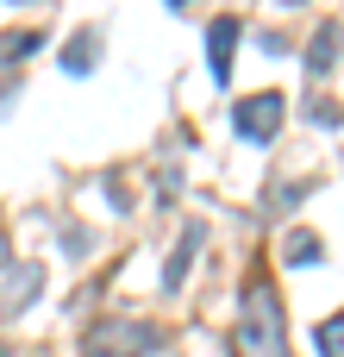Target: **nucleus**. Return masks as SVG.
<instances>
[{
	"instance_id": "obj_1",
	"label": "nucleus",
	"mask_w": 344,
	"mask_h": 357,
	"mask_svg": "<svg viewBox=\"0 0 344 357\" xmlns=\"http://www.w3.org/2000/svg\"><path fill=\"white\" fill-rule=\"evenodd\" d=\"M238 357H288V326H282V301L269 282L244 289V314H238Z\"/></svg>"
},
{
	"instance_id": "obj_2",
	"label": "nucleus",
	"mask_w": 344,
	"mask_h": 357,
	"mask_svg": "<svg viewBox=\"0 0 344 357\" xmlns=\"http://www.w3.org/2000/svg\"><path fill=\"white\" fill-rule=\"evenodd\" d=\"M157 345H163V333H157L150 320H125V314H113V320H94V326H88L81 357H150Z\"/></svg>"
},
{
	"instance_id": "obj_3",
	"label": "nucleus",
	"mask_w": 344,
	"mask_h": 357,
	"mask_svg": "<svg viewBox=\"0 0 344 357\" xmlns=\"http://www.w3.org/2000/svg\"><path fill=\"white\" fill-rule=\"evenodd\" d=\"M282 113H288V100H282L276 88H263V94H244V100L232 107V126H238L244 144H269V138L282 132Z\"/></svg>"
},
{
	"instance_id": "obj_4",
	"label": "nucleus",
	"mask_w": 344,
	"mask_h": 357,
	"mask_svg": "<svg viewBox=\"0 0 344 357\" xmlns=\"http://www.w3.org/2000/svg\"><path fill=\"white\" fill-rule=\"evenodd\" d=\"M38 289H44V264H19V270H6V276H0V320L25 314V307L38 301Z\"/></svg>"
},
{
	"instance_id": "obj_5",
	"label": "nucleus",
	"mask_w": 344,
	"mask_h": 357,
	"mask_svg": "<svg viewBox=\"0 0 344 357\" xmlns=\"http://www.w3.org/2000/svg\"><path fill=\"white\" fill-rule=\"evenodd\" d=\"M207 245V226L194 220V226H182V245L169 251V264H163V295H175L182 282H188V270H194V251Z\"/></svg>"
},
{
	"instance_id": "obj_6",
	"label": "nucleus",
	"mask_w": 344,
	"mask_h": 357,
	"mask_svg": "<svg viewBox=\"0 0 344 357\" xmlns=\"http://www.w3.org/2000/svg\"><path fill=\"white\" fill-rule=\"evenodd\" d=\"M232 44H238V19H213L207 25V69H213V82H232Z\"/></svg>"
},
{
	"instance_id": "obj_7",
	"label": "nucleus",
	"mask_w": 344,
	"mask_h": 357,
	"mask_svg": "<svg viewBox=\"0 0 344 357\" xmlns=\"http://www.w3.org/2000/svg\"><path fill=\"white\" fill-rule=\"evenodd\" d=\"M94 56H100V31H94V25H88V31H75V38L63 44V69H69V75H88V69H94Z\"/></svg>"
},
{
	"instance_id": "obj_8",
	"label": "nucleus",
	"mask_w": 344,
	"mask_h": 357,
	"mask_svg": "<svg viewBox=\"0 0 344 357\" xmlns=\"http://www.w3.org/2000/svg\"><path fill=\"white\" fill-rule=\"evenodd\" d=\"M326 257V245H320V232H307V226H295L288 232V245H282V264H295V270H307V264H320Z\"/></svg>"
},
{
	"instance_id": "obj_9",
	"label": "nucleus",
	"mask_w": 344,
	"mask_h": 357,
	"mask_svg": "<svg viewBox=\"0 0 344 357\" xmlns=\"http://www.w3.org/2000/svg\"><path fill=\"white\" fill-rule=\"evenodd\" d=\"M332 63H338V25L326 19V25H320V38L307 44V69H313V75H326Z\"/></svg>"
},
{
	"instance_id": "obj_10",
	"label": "nucleus",
	"mask_w": 344,
	"mask_h": 357,
	"mask_svg": "<svg viewBox=\"0 0 344 357\" xmlns=\"http://www.w3.org/2000/svg\"><path fill=\"white\" fill-rule=\"evenodd\" d=\"M313 345H320V357H344V314H332V320L313 326Z\"/></svg>"
},
{
	"instance_id": "obj_11",
	"label": "nucleus",
	"mask_w": 344,
	"mask_h": 357,
	"mask_svg": "<svg viewBox=\"0 0 344 357\" xmlns=\"http://www.w3.org/2000/svg\"><path fill=\"white\" fill-rule=\"evenodd\" d=\"M6 264H13V245H6V238H0V270H6Z\"/></svg>"
},
{
	"instance_id": "obj_12",
	"label": "nucleus",
	"mask_w": 344,
	"mask_h": 357,
	"mask_svg": "<svg viewBox=\"0 0 344 357\" xmlns=\"http://www.w3.org/2000/svg\"><path fill=\"white\" fill-rule=\"evenodd\" d=\"M263 6H307V0H263Z\"/></svg>"
},
{
	"instance_id": "obj_13",
	"label": "nucleus",
	"mask_w": 344,
	"mask_h": 357,
	"mask_svg": "<svg viewBox=\"0 0 344 357\" xmlns=\"http://www.w3.org/2000/svg\"><path fill=\"white\" fill-rule=\"evenodd\" d=\"M0 357H13V351H6V345H0Z\"/></svg>"
},
{
	"instance_id": "obj_14",
	"label": "nucleus",
	"mask_w": 344,
	"mask_h": 357,
	"mask_svg": "<svg viewBox=\"0 0 344 357\" xmlns=\"http://www.w3.org/2000/svg\"><path fill=\"white\" fill-rule=\"evenodd\" d=\"M169 6H182V0H169Z\"/></svg>"
}]
</instances>
